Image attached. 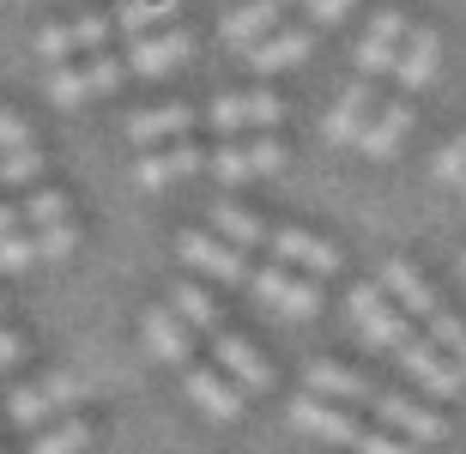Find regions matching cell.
Returning <instances> with one entry per match:
<instances>
[{"label":"cell","mask_w":466,"mask_h":454,"mask_svg":"<svg viewBox=\"0 0 466 454\" xmlns=\"http://www.w3.org/2000/svg\"><path fill=\"white\" fill-rule=\"evenodd\" d=\"M461 285H466V255H461Z\"/></svg>","instance_id":"7bdbcfd3"},{"label":"cell","mask_w":466,"mask_h":454,"mask_svg":"<svg viewBox=\"0 0 466 454\" xmlns=\"http://www.w3.org/2000/svg\"><path fill=\"white\" fill-rule=\"evenodd\" d=\"M212 364L225 369L242 394H267V388H273V364H267L242 333H212Z\"/></svg>","instance_id":"9a60e30c"},{"label":"cell","mask_w":466,"mask_h":454,"mask_svg":"<svg viewBox=\"0 0 466 454\" xmlns=\"http://www.w3.org/2000/svg\"><path fill=\"white\" fill-rule=\"evenodd\" d=\"M412 140V104L400 97V104H376V116H370V127L358 134V152L376 157V164H388V157H400V146Z\"/></svg>","instance_id":"7402d4cb"},{"label":"cell","mask_w":466,"mask_h":454,"mask_svg":"<svg viewBox=\"0 0 466 454\" xmlns=\"http://www.w3.org/2000/svg\"><path fill=\"white\" fill-rule=\"evenodd\" d=\"M18 218H25V230L55 225V218H67V194H61V188H31V194H25V207H18Z\"/></svg>","instance_id":"836d02e7"},{"label":"cell","mask_w":466,"mask_h":454,"mask_svg":"<svg viewBox=\"0 0 466 454\" xmlns=\"http://www.w3.org/2000/svg\"><path fill=\"white\" fill-rule=\"evenodd\" d=\"M188 55H194L188 31L164 25V31H146V36L127 43V73H134V79H164V73H176Z\"/></svg>","instance_id":"5bb4252c"},{"label":"cell","mask_w":466,"mask_h":454,"mask_svg":"<svg viewBox=\"0 0 466 454\" xmlns=\"http://www.w3.org/2000/svg\"><path fill=\"white\" fill-rule=\"evenodd\" d=\"M170 303L176 315H182V321H188L194 333H218V303H212V291L207 285H194V279H182V285H170Z\"/></svg>","instance_id":"f1b7e54d"},{"label":"cell","mask_w":466,"mask_h":454,"mask_svg":"<svg viewBox=\"0 0 466 454\" xmlns=\"http://www.w3.org/2000/svg\"><path fill=\"white\" fill-rule=\"evenodd\" d=\"M394 364H400V376H406V382H418L424 394H436V400H454V394H461V382H466L461 364H449L431 339H412V333L394 346Z\"/></svg>","instance_id":"ba28073f"},{"label":"cell","mask_w":466,"mask_h":454,"mask_svg":"<svg viewBox=\"0 0 466 454\" xmlns=\"http://www.w3.org/2000/svg\"><path fill=\"white\" fill-rule=\"evenodd\" d=\"M86 73H91V91H97V97H109V91H121L127 86V61H121V55H109V49H97L86 61Z\"/></svg>","instance_id":"e575fe53"},{"label":"cell","mask_w":466,"mask_h":454,"mask_svg":"<svg viewBox=\"0 0 466 454\" xmlns=\"http://www.w3.org/2000/svg\"><path fill=\"white\" fill-rule=\"evenodd\" d=\"M431 170H436V182H442V188H461V182H466V127L454 134L449 146H442V152H436Z\"/></svg>","instance_id":"8d00e7d4"},{"label":"cell","mask_w":466,"mask_h":454,"mask_svg":"<svg viewBox=\"0 0 466 454\" xmlns=\"http://www.w3.org/2000/svg\"><path fill=\"white\" fill-rule=\"evenodd\" d=\"M315 49V31L309 25H279V31H267L255 43V49H242V61L255 73H285V67H303Z\"/></svg>","instance_id":"ac0fdd59"},{"label":"cell","mask_w":466,"mask_h":454,"mask_svg":"<svg viewBox=\"0 0 466 454\" xmlns=\"http://www.w3.org/2000/svg\"><path fill=\"white\" fill-rule=\"evenodd\" d=\"M279 25H285V0H248V6H237V13L218 25V43L242 55V49H255L267 31H279Z\"/></svg>","instance_id":"cb8c5ba5"},{"label":"cell","mask_w":466,"mask_h":454,"mask_svg":"<svg viewBox=\"0 0 466 454\" xmlns=\"http://www.w3.org/2000/svg\"><path fill=\"white\" fill-rule=\"evenodd\" d=\"M461 194H466V182H461Z\"/></svg>","instance_id":"f6af8a7d"},{"label":"cell","mask_w":466,"mask_h":454,"mask_svg":"<svg viewBox=\"0 0 466 454\" xmlns=\"http://www.w3.org/2000/svg\"><path fill=\"white\" fill-rule=\"evenodd\" d=\"M370 116H376V79H351V86L333 97L321 134H328V146H358V134L370 127Z\"/></svg>","instance_id":"e0dca14e"},{"label":"cell","mask_w":466,"mask_h":454,"mask_svg":"<svg viewBox=\"0 0 466 454\" xmlns=\"http://www.w3.org/2000/svg\"><path fill=\"white\" fill-rule=\"evenodd\" d=\"M79 400H86V382L67 376V369H55V376H43V382H18L13 394H6V424H18V430L31 437V430H43V424L67 419Z\"/></svg>","instance_id":"6da1fadb"},{"label":"cell","mask_w":466,"mask_h":454,"mask_svg":"<svg viewBox=\"0 0 466 454\" xmlns=\"http://www.w3.org/2000/svg\"><path fill=\"white\" fill-rule=\"evenodd\" d=\"M200 170H207V152H194L188 140L152 146V152L134 157V182L146 194H164V188H176V182H188V176H200Z\"/></svg>","instance_id":"4fadbf2b"},{"label":"cell","mask_w":466,"mask_h":454,"mask_svg":"<svg viewBox=\"0 0 466 454\" xmlns=\"http://www.w3.org/2000/svg\"><path fill=\"white\" fill-rule=\"evenodd\" d=\"M0 321H6V303H0Z\"/></svg>","instance_id":"ee69618b"},{"label":"cell","mask_w":466,"mask_h":454,"mask_svg":"<svg viewBox=\"0 0 466 454\" xmlns=\"http://www.w3.org/2000/svg\"><path fill=\"white\" fill-rule=\"evenodd\" d=\"M297 6H303V0H297Z\"/></svg>","instance_id":"bcb514c9"},{"label":"cell","mask_w":466,"mask_h":454,"mask_svg":"<svg viewBox=\"0 0 466 454\" xmlns=\"http://www.w3.org/2000/svg\"><path fill=\"white\" fill-rule=\"evenodd\" d=\"M207 230H212V237H225L230 248H242V255H248V248H267V225H260L255 212L230 207V200H218V207L207 212Z\"/></svg>","instance_id":"d4e9b609"},{"label":"cell","mask_w":466,"mask_h":454,"mask_svg":"<svg viewBox=\"0 0 466 454\" xmlns=\"http://www.w3.org/2000/svg\"><path fill=\"white\" fill-rule=\"evenodd\" d=\"M182 394H188V406L212 424H237L242 406H248V394H242L218 364H188L182 369Z\"/></svg>","instance_id":"52a82bcc"},{"label":"cell","mask_w":466,"mask_h":454,"mask_svg":"<svg viewBox=\"0 0 466 454\" xmlns=\"http://www.w3.org/2000/svg\"><path fill=\"white\" fill-rule=\"evenodd\" d=\"M43 97H49L55 109H79V104H91L97 91H91L86 61H55V67H49V79H43Z\"/></svg>","instance_id":"484cf974"},{"label":"cell","mask_w":466,"mask_h":454,"mask_svg":"<svg viewBox=\"0 0 466 454\" xmlns=\"http://www.w3.org/2000/svg\"><path fill=\"white\" fill-rule=\"evenodd\" d=\"M207 122L225 134V140H248V134H267V127L285 122V104L273 91H225L207 104Z\"/></svg>","instance_id":"277c9868"},{"label":"cell","mask_w":466,"mask_h":454,"mask_svg":"<svg viewBox=\"0 0 466 454\" xmlns=\"http://www.w3.org/2000/svg\"><path fill=\"white\" fill-rule=\"evenodd\" d=\"M139 346H146V358H157V364H176V369L194 364V328L170 303H152V309L139 315Z\"/></svg>","instance_id":"30bf717a"},{"label":"cell","mask_w":466,"mask_h":454,"mask_svg":"<svg viewBox=\"0 0 466 454\" xmlns=\"http://www.w3.org/2000/svg\"><path fill=\"white\" fill-rule=\"evenodd\" d=\"M31 55L43 61V67H55V61H73V55H79V31H73V18H55V25H43V31L31 36Z\"/></svg>","instance_id":"f546056e"},{"label":"cell","mask_w":466,"mask_h":454,"mask_svg":"<svg viewBox=\"0 0 466 454\" xmlns=\"http://www.w3.org/2000/svg\"><path fill=\"white\" fill-rule=\"evenodd\" d=\"M248 291H255L260 309H273L279 321H309L315 309H321V285L303 279V273H291V267H260V273H248Z\"/></svg>","instance_id":"3957f363"},{"label":"cell","mask_w":466,"mask_h":454,"mask_svg":"<svg viewBox=\"0 0 466 454\" xmlns=\"http://www.w3.org/2000/svg\"><path fill=\"white\" fill-rule=\"evenodd\" d=\"M303 394H321V400H333V406H370L376 400V388H370V376H358V369H346V364H333V358H315L309 369H303Z\"/></svg>","instance_id":"d6986e66"},{"label":"cell","mask_w":466,"mask_h":454,"mask_svg":"<svg viewBox=\"0 0 466 454\" xmlns=\"http://www.w3.org/2000/svg\"><path fill=\"white\" fill-rule=\"evenodd\" d=\"M406 18L400 13H376L370 18V31L358 36V49H351V61H358V73L363 79H381V73H394V55H400V43H406Z\"/></svg>","instance_id":"2e32d148"},{"label":"cell","mask_w":466,"mask_h":454,"mask_svg":"<svg viewBox=\"0 0 466 454\" xmlns=\"http://www.w3.org/2000/svg\"><path fill=\"white\" fill-rule=\"evenodd\" d=\"M31 243H36V261H67L73 248H79V225L73 218H55V225H36L31 230Z\"/></svg>","instance_id":"1f68e13d"},{"label":"cell","mask_w":466,"mask_h":454,"mask_svg":"<svg viewBox=\"0 0 466 454\" xmlns=\"http://www.w3.org/2000/svg\"><path fill=\"white\" fill-rule=\"evenodd\" d=\"M291 430L309 437V442H328V449H351V442H358V412L321 400V394H297L291 400Z\"/></svg>","instance_id":"9c48e42d"},{"label":"cell","mask_w":466,"mask_h":454,"mask_svg":"<svg viewBox=\"0 0 466 454\" xmlns=\"http://www.w3.org/2000/svg\"><path fill=\"white\" fill-rule=\"evenodd\" d=\"M346 315H351V328H358V339H363L370 351H394L400 339L412 333V321H406L394 303L381 298V285H351Z\"/></svg>","instance_id":"8992f818"},{"label":"cell","mask_w":466,"mask_h":454,"mask_svg":"<svg viewBox=\"0 0 466 454\" xmlns=\"http://www.w3.org/2000/svg\"><path fill=\"white\" fill-rule=\"evenodd\" d=\"M188 127H194V109L188 104H157V109L127 116V146H139V152H152V146H176V140H188Z\"/></svg>","instance_id":"603a6c76"},{"label":"cell","mask_w":466,"mask_h":454,"mask_svg":"<svg viewBox=\"0 0 466 454\" xmlns=\"http://www.w3.org/2000/svg\"><path fill=\"white\" fill-rule=\"evenodd\" d=\"M370 412H376L394 437H406V442H442V437H449V419H442L436 406L412 400V394H376Z\"/></svg>","instance_id":"7c38bea8"},{"label":"cell","mask_w":466,"mask_h":454,"mask_svg":"<svg viewBox=\"0 0 466 454\" xmlns=\"http://www.w3.org/2000/svg\"><path fill=\"white\" fill-rule=\"evenodd\" d=\"M6 230H25V218H18V207H0V237Z\"/></svg>","instance_id":"b9f144b4"},{"label":"cell","mask_w":466,"mask_h":454,"mask_svg":"<svg viewBox=\"0 0 466 454\" xmlns=\"http://www.w3.org/2000/svg\"><path fill=\"white\" fill-rule=\"evenodd\" d=\"M25 351H31V346H25V333H13V328H0V376H6V369H13L18 358H25Z\"/></svg>","instance_id":"60d3db41"},{"label":"cell","mask_w":466,"mask_h":454,"mask_svg":"<svg viewBox=\"0 0 466 454\" xmlns=\"http://www.w3.org/2000/svg\"><path fill=\"white\" fill-rule=\"evenodd\" d=\"M176 255H182V267L188 273H200V279H212V285H248V255L242 248H230L225 237H212V230H182L176 237Z\"/></svg>","instance_id":"5b68a950"},{"label":"cell","mask_w":466,"mask_h":454,"mask_svg":"<svg viewBox=\"0 0 466 454\" xmlns=\"http://www.w3.org/2000/svg\"><path fill=\"white\" fill-rule=\"evenodd\" d=\"M381 298L394 303L406 321H431V315L442 309L436 291H431V279H424L412 261H388V267H381Z\"/></svg>","instance_id":"ffe728a7"},{"label":"cell","mask_w":466,"mask_h":454,"mask_svg":"<svg viewBox=\"0 0 466 454\" xmlns=\"http://www.w3.org/2000/svg\"><path fill=\"white\" fill-rule=\"evenodd\" d=\"M109 18H116V31L134 43V36H146V31H164V25H176V0H121Z\"/></svg>","instance_id":"4316f807"},{"label":"cell","mask_w":466,"mask_h":454,"mask_svg":"<svg viewBox=\"0 0 466 454\" xmlns=\"http://www.w3.org/2000/svg\"><path fill=\"white\" fill-rule=\"evenodd\" d=\"M0 182L6 188H43V146H25V152H0Z\"/></svg>","instance_id":"4dcf8cb0"},{"label":"cell","mask_w":466,"mask_h":454,"mask_svg":"<svg viewBox=\"0 0 466 454\" xmlns=\"http://www.w3.org/2000/svg\"><path fill=\"white\" fill-rule=\"evenodd\" d=\"M351 18V0H303V25L309 31H333Z\"/></svg>","instance_id":"74e56055"},{"label":"cell","mask_w":466,"mask_h":454,"mask_svg":"<svg viewBox=\"0 0 466 454\" xmlns=\"http://www.w3.org/2000/svg\"><path fill=\"white\" fill-rule=\"evenodd\" d=\"M36 267V243H31V230H6V237H0V273H31Z\"/></svg>","instance_id":"d590c367"},{"label":"cell","mask_w":466,"mask_h":454,"mask_svg":"<svg viewBox=\"0 0 466 454\" xmlns=\"http://www.w3.org/2000/svg\"><path fill=\"white\" fill-rule=\"evenodd\" d=\"M86 449H91V424L79 419V412L31 430V454H86Z\"/></svg>","instance_id":"83f0119b"},{"label":"cell","mask_w":466,"mask_h":454,"mask_svg":"<svg viewBox=\"0 0 466 454\" xmlns=\"http://www.w3.org/2000/svg\"><path fill=\"white\" fill-rule=\"evenodd\" d=\"M25 146H36L31 122H25L18 109H6V104H0V152H25Z\"/></svg>","instance_id":"f35d334b"},{"label":"cell","mask_w":466,"mask_h":454,"mask_svg":"<svg viewBox=\"0 0 466 454\" xmlns=\"http://www.w3.org/2000/svg\"><path fill=\"white\" fill-rule=\"evenodd\" d=\"M207 170L225 182V188H242V182H260V176L285 170V146L273 134H248V140H225L218 152H207Z\"/></svg>","instance_id":"7a4b0ae2"},{"label":"cell","mask_w":466,"mask_h":454,"mask_svg":"<svg viewBox=\"0 0 466 454\" xmlns=\"http://www.w3.org/2000/svg\"><path fill=\"white\" fill-rule=\"evenodd\" d=\"M358 454H418L406 437H394V430H358V442H351Z\"/></svg>","instance_id":"ab89813d"},{"label":"cell","mask_w":466,"mask_h":454,"mask_svg":"<svg viewBox=\"0 0 466 454\" xmlns=\"http://www.w3.org/2000/svg\"><path fill=\"white\" fill-rule=\"evenodd\" d=\"M267 248H273L279 267H291V273H303V279H328V273H339V248L321 243V237H309V230H267Z\"/></svg>","instance_id":"8fae6325"},{"label":"cell","mask_w":466,"mask_h":454,"mask_svg":"<svg viewBox=\"0 0 466 454\" xmlns=\"http://www.w3.org/2000/svg\"><path fill=\"white\" fill-rule=\"evenodd\" d=\"M436 67H442V36H436L431 25L406 31V43H400V55H394V86L400 91H424L436 79Z\"/></svg>","instance_id":"44dd1931"},{"label":"cell","mask_w":466,"mask_h":454,"mask_svg":"<svg viewBox=\"0 0 466 454\" xmlns=\"http://www.w3.org/2000/svg\"><path fill=\"white\" fill-rule=\"evenodd\" d=\"M424 339H431V346L442 351L449 364H461V369H466V321H461V315L436 309V315H431V333H424Z\"/></svg>","instance_id":"d6a6232c"}]
</instances>
